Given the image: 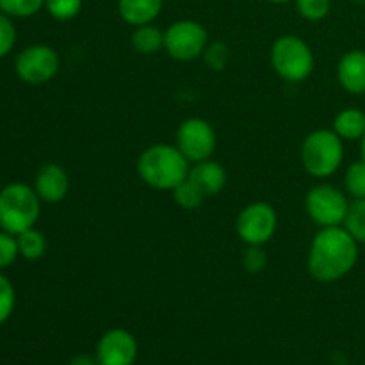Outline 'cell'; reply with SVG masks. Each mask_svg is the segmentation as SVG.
<instances>
[{
    "label": "cell",
    "mask_w": 365,
    "mask_h": 365,
    "mask_svg": "<svg viewBox=\"0 0 365 365\" xmlns=\"http://www.w3.org/2000/svg\"><path fill=\"white\" fill-rule=\"evenodd\" d=\"M337 78L342 88L351 95L365 93V52L349 50L342 56L337 66Z\"/></svg>",
    "instance_id": "13"
},
{
    "label": "cell",
    "mask_w": 365,
    "mask_h": 365,
    "mask_svg": "<svg viewBox=\"0 0 365 365\" xmlns=\"http://www.w3.org/2000/svg\"><path fill=\"white\" fill-rule=\"evenodd\" d=\"M216 130L203 118H189L177 130V148L189 163H202L212 157L216 150Z\"/></svg>",
    "instance_id": "10"
},
{
    "label": "cell",
    "mask_w": 365,
    "mask_h": 365,
    "mask_svg": "<svg viewBox=\"0 0 365 365\" xmlns=\"http://www.w3.org/2000/svg\"><path fill=\"white\" fill-rule=\"evenodd\" d=\"M132 46L135 52L143 53V56L157 53L164 48V32L152 24L135 27L134 34H132Z\"/></svg>",
    "instance_id": "17"
},
{
    "label": "cell",
    "mask_w": 365,
    "mask_h": 365,
    "mask_svg": "<svg viewBox=\"0 0 365 365\" xmlns=\"http://www.w3.org/2000/svg\"><path fill=\"white\" fill-rule=\"evenodd\" d=\"M187 178L202 191L205 198L220 195L227 185V171L220 163L212 159L195 163V166H191V170H189Z\"/></svg>",
    "instance_id": "14"
},
{
    "label": "cell",
    "mask_w": 365,
    "mask_h": 365,
    "mask_svg": "<svg viewBox=\"0 0 365 365\" xmlns=\"http://www.w3.org/2000/svg\"><path fill=\"white\" fill-rule=\"evenodd\" d=\"M334 132L342 141L362 139L365 134V113L356 107L341 110L334 120Z\"/></svg>",
    "instance_id": "16"
},
{
    "label": "cell",
    "mask_w": 365,
    "mask_h": 365,
    "mask_svg": "<svg viewBox=\"0 0 365 365\" xmlns=\"http://www.w3.org/2000/svg\"><path fill=\"white\" fill-rule=\"evenodd\" d=\"M209 45V32L200 21L178 20L164 31V50L175 61L189 63L203 56Z\"/></svg>",
    "instance_id": "6"
},
{
    "label": "cell",
    "mask_w": 365,
    "mask_h": 365,
    "mask_svg": "<svg viewBox=\"0 0 365 365\" xmlns=\"http://www.w3.org/2000/svg\"><path fill=\"white\" fill-rule=\"evenodd\" d=\"M16 43V29L11 21V16L0 11V59L6 57Z\"/></svg>",
    "instance_id": "27"
},
{
    "label": "cell",
    "mask_w": 365,
    "mask_h": 365,
    "mask_svg": "<svg viewBox=\"0 0 365 365\" xmlns=\"http://www.w3.org/2000/svg\"><path fill=\"white\" fill-rule=\"evenodd\" d=\"M269 2H273V4H284V2H289V0H269Z\"/></svg>",
    "instance_id": "32"
},
{
    "label": "cell",
    "mask_w": 365,
    "mask_h": 365,
    "mask_svg": "<svg viewBox=\"0 0 365 365\" xmlns=\"http://www.w3.org/2000/svg\"><path fill=\"white\" fill-rule=\"evenodd\" d=\"M138 359V342L130 331L114 328L103 334L96 346V360L100 365H134Z\"/></svg>",
    "instance_id": "11"
},
{
    "label": "cell",
    "mask_w": 365,
    "mask_h": 365,
    "mask_svg": "<svg viewBox=\"0 0 365 365\" xmlns=\"http://www.w3.org/2000/svg\"><path fill=\"white\" fill-rule=\"evenodd\" d=\"M173 198L175 202H177V205L182 207V209L195 210L202 205L205 196L202 195V191H200L189 178H185L182 184H178L177 187L173 189Z\"/></svg>",
    "instance_id": "20"
},
{
    "label": "cell",
    "mask_w": 365,
    "mask_h": 365,
    "mask_svg": "<svg viewBox=\"0 0 365 365\" xmlns=\"http://www.w3.org/2000/svg\"><path fill=\"white\" fill-rule=\"evenodd\" d=\"M346 189L355 200H365V160L353 163L344 177Z\"/></svg>",
    "instance_id": "22"
},
{
    "label": "cell",
    "mask_w": 365,
    "mask_h": 365,
    "mask_svg": "<svg viewBox=\"0 0 365 365\" xmlns=\"http://www.w3.org/2000/svg\"><path fill=\"white\" fill-rule=\"evenodd\" d=\"M359 260V242L342 227L321 228L309 252V273L321 284H334L351 273Z\"/></svg>",
    "instance_id": "1"
},
{
    "label": "cell",
    "mask_w": 365,
    "mask_h": 365,
    "mask_svg": "<svg viewBox=\"0 0 365 365\" xmlns=\"http://www.w3.org/2000/svg\"><path fill=\"white\" fill-rule=\"evenodd\" d=\"M45 7L56 20H73L82 9V0H45Z\"/></svg>",
    "instance_id": "23"
},
{
    "label": "cell",
    "mask_w": 365,
    "mask_h": 365,
    "mask_svg": "<svg viewBox=\"0 0 365 365\" xmlns=\"http://www.w3.org/2000/svg\"><path fill=\"white\" fill-rule=\"evenodd\" d=\"M242 264L248 273H260L267 266V253L264 252L262 246H248L242 257Z\"/></svg>",
    "instance_id": "28"
},
{
    "label": "cell",
    "mask_w": 365,
    "mask_h": 365,
    "mask_svg": "<svg viewBox=\"0 0 365 365\" xmlns=\"http://www.w3.org/2000/svg\"><path fill=\"white\" fill-rule=\"evenodd\" d=\"M296 7L305 20L319 21L330 13V0H296Z\"/></svg>",
    "instance_id": "24"
},
{
    "label": "cell",
    "mask_w": 365,
    "mask_h": 365,
    "mask_svg": "<svg viewBox=\"0 0 365 365\" xmlns=\"http://www.w3.org/2000/svg\"><path fill=\"white\" fill-rule=\"evenodd\" d=\"M344 159L342 139L334 130L319 128L303 139L302 164L309 175L328 178L341 168Z\"/></svg>",
    "instance_id": "4"
},
{
    "label": "cell",
    "mask_w": 365,
    "mask_h": 365,
    "mask_svg": "<svg viewBox=\"0 0 365 365\" xmlns=\"http://www.w3.org/2000/svg\"><path fill=\"white\" fill-rule=\"evenodd\" d=\"M203 57H205V63L209 64L212 70H223L225 64L228 63L227 45H223V43L220 41L212 43V45H207Z\"/></svg>",
    "instance_id": "29"
},
{
    "label": "cell",
    "mask_w": 365,
    "mask_h": 365,
    "mask_svg": "<svg viewBox=\"0 0 365 365\" xmlns=\"http://www.w3.org/2000/svg\"><path fill=\"white\" fill-rule=\"evenodd\" d=\"M14 70L25 84H45L59 71V56L48 45H31L18 53Z\"/></svg>",
    "instance_id": "9"
},
{
    "label": "cell",
    "mask_w": 365,
    "mask_h": 365,
    "mask_svg": "<svg viewBox=\"0 0 365 365\" xmlns=\"http://www.w3.org/2000/svg\"><path fill=\"white\" fill-rule=\"evenodd\" d=\"M362 159L365 160V134H364V138H362Z\"/></svg>",
    "instance_id": "31"
},
{
    "label": "cell",
    "mask_w": 365,
    "mask_h": 365,
    "mask_svg": "<svg viewBox=\"0 0 365 365\" xmlns=\"http://www.w3.org/2000/svg\"><path fill=\"white\" fill-rule=\"evenodd\" d=\"M18 255H20V250H18L16 235L0 230V271L9 267Z\"/></svg>",
    "instance_id": "26"
},
{
    "label": "cell",
    "mask_w": 365,
    "mask_h": 365,
    "mask_svg": "<svg viewBox=\"0 0 365 365\" xmlns=\"http://www.w3.org/2000/svg\"><path fill=\"white\" fill-rule=\"evenodd\" d=\"M34 191L38 192L41 202H63L68 196V191H70V177H68L66 170L53 163L41 166L38 173H36Z\"/></svg>",
    "instance_id": "12"
},
{
    "label": "cell",
    "mask_w": 365,
    "mask_h": 365,
    "mask_svg": "<svg viewBox=\"0 0 365 365\" xmlns=\"http://www.w3.org/2000/svg\"><path fill=\"white\" fill-rule=\"evenodd\" d=\"M277 225L278 216L273 207L266 202H255L241 210L235 228L248 246H264L273 239Z\"/></svg>",
    "instance_id": "8"
},
{
    "label": "cell",
    "mask_w": 365,
    "mask_h": 365,
    "mask_svg": "<svg viewBox=\"0 0 365 365\" xmlns=\"http://www.w3.org/2000/svg\"><path fill=\"white\" fill-rule=\"evenodd\" d=\"M41 214V200L34 187L13 182L0 191V228L18 235L34 228Z\"/></svg>",
    "instance_id": "3"
},
{
    "label": "cell",
    "mask_w": 365,
    "mask_h": 365,
    "mask_svg": "<svg viewBox=\"0 0 365 365\" xmlns=\"http://www.w3.org/2000/svg\"><path fill=\"white\" fill-rule=\"evenodd\" d=\"M18 250L20 255L27 260H38L45 255L46 252V239L36 228H29V230L21 232L16 235Z\"/></svg>",
    "instance_id": "18"
},
{
    "label": "cell",
    "mask_w": 365,
    "mask_h": 365,
    "mask_svg": "<svg viewBox=\"0 0 365 365\" xmlns=\"http://www.w3.org/2000/svg\"><path fill=\"white\" fill-rule=\"evenodd\" d=\"M344 228L355 237V241L365 245V200H355L349 203L344 220Z\"/></svg>",
    "instance_id": "19"
},
{
    "label": "cell",
    "mask_w": 365,
    "mask_h": 365,
    "mask_svg": "<svg viewBox=\"0 0 365 365\" xmlns=\"http://www.w3.org/2000/svg\"><path fill=\"white\" fill-rule=\"evenodd\" d=\"M314 52L309 43L298 36H282L271 48V64L287 82H303L314 71Z\"/></svg>",
    "instance_id": "5"
},
{
    "label": "cell",
    "mask_w": 365,
    "mask_h": 365,
    "mask_svg": "<svg viewBox=\"0 0 365 365\" xmlns=\"http://www.w3.org/2000/svg\"><path fill=\"white\" fill-rule=\"evenodd\" d=\"M68 365H100L96 356H89V355H77L70 360Z\"/></svg>",
    "instance_id": "30"
},
{
    "label": "cell",
    "mask_w": 365,
    "mask_h": 365,
    "mask_svg": "<svg viewBox=\"0 0 365 365\" xmlns=\"http://www.w3.org/2000/svg\"><path fill=\"white\" fill-rule=\"evenodd\" d=\"M189 160L177 146L153 145L139 155L138 173L146 185L159 191H173L189 177Z\"/></svg>",
    "instance_id": "2"
},
{
    "label": "cell",
    "mask_w": 365,
    "mask_h": 365,
    "mask_svg": "<svg viewBox=\"0 0 365 365\" xmlns=\"http://www.w3.org/2000/svg\"><path fill=\"white\" fill-rule=\"evenodd\" d=\"M164 0H118V11L123 21L132 27L148 25L163 11Z\"/></svg>",
    "instance_id": "15"
},
{
    "label": "cell",
    "mask_w": 365,
    "mask_h": 365,
    "mask_svg": "<svg viewBox=\"0 0 365 365\" xmlns=\"http://www.w3.org/2000/svg\"><path fill=\"white\" fill-rule=\"evenodd\" d=\"M14 303H16V294L13 284L9 278L0 273V324L9 319L14 310Z\"/></svg>",
    "instance_id": "25"
},
{
    "label": "cell",
    "mask_w": 365,
    "mask_h": 365,
    "mask_svg": "<svg viewBox=\"0 0 365 365\" xmlns=\"http://www.w3.org/2000/svg\"><path fill=\"white\" fill-rule=\"evenodd\" d=\"M45 7V0H0V11L7 16L29 18Z\"/></svg>",
    "instance_id": "21"
},
{
    "label": "cell",
    "mask_w": 365,
    "mask_h": 365,
    "mask_svg": "<svg viewBox=\"0 0 365 365\" xmlns=\"http://www.w3.org/2000/svg\"><path fill=\"white\" fill-rule=\"evenodd\" d=\"M307 214L321 228L344 225L349 202L341 189L330 184H319L309 191L305 198Z\"/></svg>",
    "instance_id": "7"
}]
</instances>
